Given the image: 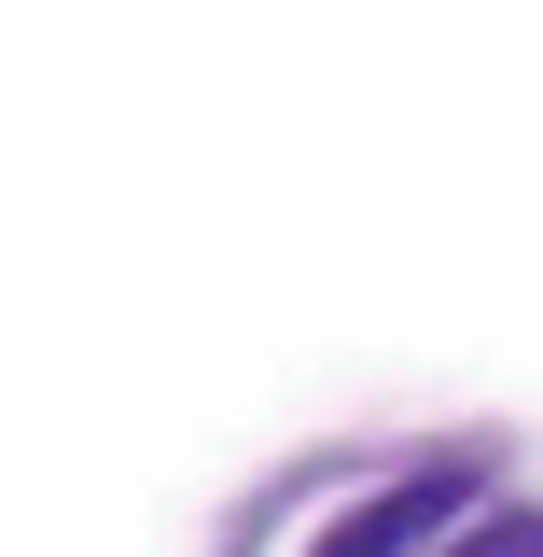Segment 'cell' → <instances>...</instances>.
Wrapping results in <instances>:
<instances>
[{
	"instance_id": "cell-2",
	"label": "cell",
	"mask_w": 543,
	"mask_h": 557,
	"mask_svg": "<svg viewBox=\"0 0 543 557\" xmlns=\"http://www.w3.org/2000/svg\"><path fill=\"white\" fill-rule=\"evenodd\" d=\"M460 557H543V516H474V530H460Z\"/></svg>"
},
{
	"instance_id": "cell-1",
	"label": "cell",
	"mask_w": 543,
	"mask_h": 557,
	"mask_svg": "<svg viewBox=\"0 0 543 557\" xmlns=\"http://www.w3.org/2000/svg\"><path fill=\"white\" fill-rule=\"evenodd\" d=\"M460 516H474V474H405V487H377V502H348L307 557H405L432 530H460Z\"/></svg>"
}]
</instances>
